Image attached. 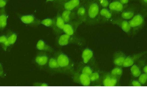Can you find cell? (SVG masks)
Masks as SVG:
<instances>
[{
    "mask_svg": "<svg viewBox=\"0 0 147 110\" xmlns=\"http://www.w3.org/2000/svg\"><path fill=\"white\" fill-rule=\"evenodd\" d=\"M36 48L38 51L42 52L49 53H54V49L48 44L44 40L40 39L38 41L36 45Z\"/></svg>",
    "mask_w": 147,
    "mask_h": 110,
    "instance_id": "e0dca14e",
    "label": "cell"
},
{
    "mask_svg": "<svg viewBox=\"0 0 147 110\" xmlns=\"http://www.w3.org/2000/svg\"><path fill=\"white\" fill-rule=\"evenodd\" d=\"M45 69L51 73H63L53 55H50Z\"/></svg>",
    "mask_w": 147,
    "mask_h": 110,
    "instance_id": "8fae6325",
    "label": "cell"
},
{
    "mask_svg": "<svg viewBox=\"0 0 147 110\" xmlns=\"http://www.w3.org/2000/svg\"><path fill=\"white\" fill-rule=\"evenodd\" d=\"M101 8H108L109 4L108 0H97Z\"/></svg>",
    "mask_w": 147,
    "mask_h": 110,
    "instance_id": "1f68e13d",
    "label": "cell"
},
{
    "mask_svg": "<svg viewBox=\"0 0 147 110\" xmlns=\"http://www.w3.org/2000/svg\"><path fill=\"white\" fill-rule=\"evenodd\" d=\"M86 18L85 23L92 25L98 24L99 14L101 8L97 0H90L86 3Z\"/></svg>",
    "mask_w": 147,
    "mask_h": 110,
    "instance_id": "3957f363",
    "label": "cell"
},
{
    "mask_svg": "<svg viewBox=\"0 0 147 110\" xmlns=\"http://www.w3.org/2000/svg\"><path fill=\"white\" fill-rule=\"evenodd\" d=\"M91 82H94L98 81L100 78L99 74L97 72H93L89 76Z\"/></svg>",
    "mask_w": 147,
    "mask_h": 110,
    "instance_id": "f546056e",
    "label": "cell"
},
{
    "mask_svg": "<svg viewBox=\"0 0 147 110\" xmlns=\"http://www.w3.org/2000/svg\"><path fill=\"white\" fill-rule=\"evenodd\" d=\"M81 24L76 20L65 23L63 33L69 35H75L78 27Z\"/></svg>",
    "mask_w": 147,
    "mask_h": 110,
    "instance_id": "4fadbf2b",
    "label": "cell"
},
{
    "mask_svg": "<svg viewBox=\"0 0 147 110\" xmlns=\"http://www.w3.org/2000/svg\"><path fill=\"white\" fill-rule=\"evenodd\" d=\"M55 0H46V1L48 2H51L55 1Z\"/></svg>",
    "mask_w": 147,
    "mask_h": 110,
    "instance_id": "ab89813d",
    "label": "cell"
},
{
    "mask_svg": "<svg viewBox=\"0 0 147 110\" xmlns=\"http://www.w3.org/2000/svg\"><path fill=\"white\" fill-rule=\"evenodd\" d=\"M75 70L89 76L93 72L92 69L90 66L81 62L78 64L76 70Z\"/></svg>",
    "mask_w": 147,
    "mask_h": 110,
    "instance_id": "603a6c76",
    "label": "cell"
},
{
    "mask_svg": "<svg viewBox=\"0 0 147 110\" xmlns=\"http://www.w3.org/2000/svg\"><path fill=\"white\" fill-rule=\"evenodd\" d=\"M73 81L84 86L90 85L91 81L89 76L78 72L75 70L71 75Z\"/></svg>",
    "mask_w": 147,
    "mask_h": 110,
    "instance_id": "ba28073f",
    "label": "cell"
},
{
    "mask_svg": "<svg viewBox=\"0 0 147 110\" xmlns=\"http://www.w3.org/2000/svg\"><path fill=\"white\" fill-rule=\"evenodd\" d=\"M80 5V0H69L64 3L63 10L74 11Z\"/></svg>",
    "mask_w": 147,
    "mask_h": 110,
    "instance_id": "7402d4cb",
    "label": "cell"
},
{
    "mask_svg": "<svg viewBox=\"0 0 147 110\" xmlns=\"http://www.w3.org/2000/svg\"><path fill=\"white\" fill-rule=\"evenodd\" d=\"M147 15V8L141 7L138 13L129 21L131 36L136 35L144 28Z\"/></svg>",
    "mask_w": 147,
    "mask_h": 110,
    "instance_id": "7a4b0ae2",
    "label": "cell"
},
{
    "mask_svg": "<svg viewBox=\"0 0 147 110\" xmlns=\"http://www.w3.org/2000/svg\"><path fill=\"white\" fill-rule=\"evenodd\" d=\"M59 13L65 23L76 20V15L74 11L63 10L61 13Z\"/></svg>",
    "mask_w": 147,
    "mask_h": 110,
    "instance_id": "ffe728a7",
    "label": "cell"
},
{
    "mask_svg": "<svg viewBox=\"0 0 147 110\" xmlns=\"http://www.w3.org/2000/svg\"><path fill=\"white\" fill-rule=\"evenodd\" d=\"M141 5V7L147 8V0H138Z\"/></svg>",
    "mask_w": 147,
    "mask_h": 110,
    "instance_id": "836d02e7",
    "label": "cell"
},
{
    "mask_svg": "<svg viewBox=\"0 0 147 110\" xmlns=\"http://www.w3.org/2000/svg\"><path fill=\"white\" fill-rule=\"evenodd\" d=\"M7 1L6 0H0V8H4L7 4Z\"/></svg>",
    "mask_w": 147,
    "mask_h": 110,
    "instance_id": "d590c367",
    "label": "cell"
},
{
    "mask_svg": "<svg viewBox=\"0 0 147 110\" xmlns=\"http://www.w3.org/2000/svg\"><path fill=\"white\" fill-rule=\"evenodd\" d=\"M54 22V18H48L41 20L40 23L45 26L52 28Z\"/></svg>",
    "mask_w": 147,
    "mask_h": 110,
    "instance_id": "f1b7e54d",
    "label": "cell"
},
{
    "mask_svg": "<svg viewBox=\"0 0 147 110\" xmlns=\"http://www.w3.org/2000/svg\"><path fill=\"white\" fill-rule=\"evenodd\" d=\"M138 81L142 85L145 84L147 81V74L145 73H141L138 77Z\"/></svg>",
    "mask_w": 147,
    "mask_h": 110,
    "instance_id": "4dcf8cb0",
    "label": "cell"
},
{
    "mask_svg": "<svg viewBox=\"0 0 147 110\" xmlns=\"http://www.w3.org/2000/svg\"><path fill=\"white\" fill-rule=\"evenodd\" d=\"M57 36L56 43L59 47H63L69 44H75L82 46L85 42L83 38L76 34L69 35L63 33Z\"/></svg>",
    "mask_w": 147,
    "mask_h": 110,
    "instance_id": "277c9868",
    "label": "cell"
},
{
    "mask_svg": "<svg viewBox=\"0 0 147 110\" xmlns=\"http://www.w3.org/2000/svg\"><path fill=\"white\" fill-rule=\"evenodd\" d=\"M143 71L144 73L147 74V66L146 65H144L143 68Z\"/></svg>",
    "mask_w": 147,
    "mask_h": 110,
    "instance_id": "f35d334b",
    "label": "cell"
},
{
    "mask_svg": "<svg viewBox=\"0 0 147 110\" xmlns=\"http://www.w3.org/2000/svg\"><path fill=\"white\" fill-rule=\"evenodd\" d=\"M2 65L0 62V76L3 77L5 75Z\"/></svg>",
    "mask_w": 147,
    "mask_h": 110,
    "instance_id": "8d00e7d4",
    "label": "cell"
},
{
    "mask_svg": "<svg viewBox=\"0 0 147 110\" xmlns=\"http://www.w3.org/2000/svg\"><path fill=\"white\" fill-rule=\"evenodd\" d=\"M110 23L119 27L128 36H131V30L129 21L119 17H113Z\"/></svg>",
    "mask_w": 147,
    "mask_h": 110,
    "instance_id": "52a82bcc",
    "label": "cell"
},
{
    "mask_svg": "<svg viewBox=\"0 0 147 110\" xmlns=\"http://www.w3.org/2000/svg\"><path fill=\"white\" fill-rule=\"evenodd\" d=\"M54 22L52 28L54 34L57 36L63 33L65 22L62 18L59 12L54 17Z\"/></svg>",
    "mask_w": 147,
    "mask_h": 110,
    "instance_id": "7c38bea8",
    "label": "cell"
},
{
    "mask_svg": "<svg viewBox=\"0 0 147 110\" xmlns=\"http://www.w3.org/2000/svg\"><path fill=\"white\" fill-rule=\"evenodd\" d=\"M76 19L81 23H85L86 18V3L80 5L75 11Z\"/></svg>",
    "mask_w": 147,
    "mask_h": 110,
    "instance_id": "2e32d148",
    "label": "cell"
},
{
    "mask_svg": "<svg viewBox=\"0 0 147 110\" xmlns=\"http://www.w3.org/2000/svg\"><path fill=\"white\" fill-rule=\"evenodd\" d=\"M123 73V70L121 67L117 66L111 70L110 74L119 80L122 76Z\"/></svg>",
    "mask_w": 147,
    "mask_h": 110,
    "instance_id": "484cf974",
    "label": "cell"
},
{
    "mask_svg": "<svg viewBox=\"0 0 147 110\" xmlns=\"http://www.w3.org/2000/svg\"><path fill=\"white\" fill-rule=\"evenodd\" d=\"M0 44L4 50H7L11 46L7 41L6 35L0 36Z\"/></svg>",
    "mask_w": 147,
    "mask_h": 110,
    "instance_id": "83f0119b",
    "label": "cell"
},
{
    "mask_svg": "<svg viewBox=\"0 0 147 110\" xmlns=\"http://www.w3.org/2000/svg\"><path fill=\"white\" fill-rule=\"evenodd\" d=\"M53 55L57 60L62 73L72 75L75 71L74 63L72 59L61 50L55 52Z\"/></svg>",
    "mask_w": 147,
    "mask_h": 110,
    "instance_id": "6da1fadb",
    "label": "cell"
},
{
    "mask_svg": "<svg viewBox=\"0 0 147 110\" xmlns=\"http://www.w3.org/2000/svg\"><path fill=\"white\" fill-rule=\"evenodd\" d=\"M113 17L108 8H101L99 14L98 24L110 22Z\"/></svg>",
    "mask_w": 147,
    "mask_h": 110,
    "instance_id": "9a60e30c",
    "label": "cell"
},
{
    "mask_svg": "<svg viewBox=\"0 0 147 110\" xmlns=\"http://www.w3.org/2000/svg\"><path fill=\"white\" fill-rule=\"evenodd\" d=\"M33 85L37 87H47L49 86V85L45 82H37L34 83Z\"/></svg>",
    "mask_w": 147,
    "mask_h": 110,
    "instance_id": "d6a6232c",
    "label": "cell"
},
{
    "mask_svg": "<svg viewBox=\"0 0 147 110\" xmlns=\"http://www.w3.org/2000/svg\"><path fill=\"white\" fill-rule=\"evenodd\" d=\"M8 16L4 8L0 10V24L1 30L4 29L6 26Z\"/></svg>",
    "mask_w": 147,
    "mask_h": 110,
    "instance_id": "cb8c5ba5",
    "label": "cell"
},
{
    "mask_svg": "<svg viewBox=\"0 0 147 110\" xmlns=\"http://www.w3.org/2000/svg\"><path fill=\"white\" fill-rule=\"evenodd\" d=\"M64 0V1H65V0Z\"/></svg>",
    "mask_w": 147,
    "mask_h": 110,
    "instance_id": "b9f144b4",
    "label": "cell"
},
{
    "mask_svg": "<svg viewBox=\"0 0 147 110\" xmlns=\"http://www.w3.org/2000/svg\"><path fill=\"white\" fill-rule=\"evenodd\" d=\"M6 36L7 41L10 46L13 45L17 39V34L14 32L9 30L7 32Z\"/></svg>",
    "mask_w": 147,
    "mask_h": 110,
    "instance_id": "d4e9b609",
    "label": "cell"
},
{
    "mask_svg": "<svg viewBox=\"0 0 147 110\" xmlns=\"http://www.w3.org/2000/svg\"><path fill=\"white\" fill-rule=\"evenodd\" d=\"M146 51H144L132 55L126 56L122 66L124 67H131L135 64L136 62L138 61L139 60L144 56L146 53Z\"/></svg>",
    "mask_w": 147,
    "mask_h": 110,
    "instance_id": "5bb4252c",
    "label": "cell"
},
{
    "mask_svg": "<svg viewBox=\"0 0 147 110\" xmlns=\"http://www.w3.org/2000/svg\"><path fill=\"white\" fill-rule=\"evenodd\" d=\"M131 84L132 86L135 87H140L142 86V85L138 80H133L132 81Z\"/></svg>",
    "mask_w": 147,
    "mask_h": 110,
    "instance_id": "e575fe53",
    "label": "cell"
},
{
    "mask_svg": "<svg viewBox=\"0 0 147 110\" xmlns=\"http://www.w3.org/2000/svg\"><path fill=\"white\" fill-rule=\"evenodd\" d=\"M50 56L49 53L38 51L34 58V62L38 68L45 69Z\"/></svg>",
    "mask_w": 147,
    "mask_h": 110,
    "instance_id": "8992f818",
    "label": "cell"
},
{
    "mask_svg": "<svg viewBox=\"0 0 147 110\" xmlns=\"http://www.w3.org/2000/svg\"><path fill=\"white\" fill-rule=\"evenodd\" d=\"M141 7L137 4H128L117 16L129 21L138 13Z\"/></svg>",
    "mask_w": 147,
    "mask_h": 110,
    "instance_id": "5b68a950",
    "label": "cell"
},
{
    "mask_svg": "<svg viewBox=\"0 0 147 110\" xmlns=\"http://www.w3.org/2000/svg\"><path fill=\"white\" fill-rule=\"evenodd\" d=\"M0 30H1V26L0 24Z\"/></svg>",
    "mask_w": 147,
    "mask_h": 110,
    "instance_id": "60d3db41",
    "label": "cell"
},
{
    "mask_svg": "<svg viewBox=\"0 0 147 110\" xmlns=\"http://www.w3.org/2000/svg\"><path fill=\"white\" fill-rule=\"evenodd\" d=\"M18 16L21 21L26 25L32 27H36L41 24V20L33 15L18 14Z\"/></svg>",
    "mask_w": 147,
    "mask_h": 110,
    "instance_id": "9c48e42d",
    "label": "cell"
},
{
    "mask_svg": "<svg viewBox=\"0 0 147 110\" xmlns=\"http://www.w3.org/2000/svg\"><path fill=\"white\" fill-rule=\"evenodd\" d=\"M126 56L121 51L115 52L113 55V61L114 64L116 66H122Z\"/></svg>",
    "mask_w": 147,
    "mask_h": 110,
    "instance_id": "ac0fdd59",
    "label": "cell"
},
{
    "mask_svg": "<svg viewBox=\"0 0 147 110\" xmlns=\"http://www.w3.org/2000/svg\"><path fill=\"white\" fill-rule=\"evenodd\" d=\"M118 80L110 73H109L105 74L103 77L102 83L105 86L114 87L117 85Z\"/></svg>",
    "mask_w": 147,
    "mask_h": 110,
    "instance_id": "44dd1931",
    "label": "cell"
},
{
    "mask_svg": "<svg viewBox=\"0 0 147 110\" xmlns=\"http://www.w3.org/2000/svg\"><path fill=\"white\" fill-rule=\"evenodd\" d=\"M127 5L123 4L117 0H115L110 2L108 8L114 17L118 16Z\"/></svg>",
    "mask_w": 147,
    "mask_h": 110,
    "instance_id": "30bf717a",
    "label": "cell"
},
{
    "mask_svg": "<svg viewBox=\"0 0 147 110\" xmlns=\"http://www.w3.org/2000/svg\"><path fill=\"white\" fill-rule=\"evenodd\" d=\"M130 70L132 75L136 77H138L142 73L139 66L136 64L131 66Z\"/></svg>",
    "mask_w": 147,
    "mask_h": 110,
    "instance_id": "4316f807",
    "label": "cell"
},
{
    "mask_svg": "<svg viewBox=\"0 0 147 110\" xmlns=\"http://www.w3.org/2000/svg\"><path fill=\"white\" fill-rule=\"evenodd\" d=\"M94 57V53L90 48H86L82 51L81 54V63L88 65L92 60Z\"/></svg>",
    "mask_w": 147,
    "mask_h": 110,
    "instance_id": "d6986e66",
    "label": "cell"
},
{
    "mask_svg": "<svg viewBox=\"0 0 147 110\" xmlns=\"http://www.w3.org/2000/svg\"><path fill=\"white\" fill-rule=\"evenodd\" d=\"M124 5H127L129 2V0H117Z\"/></svg>",
    "mask_w": 147,
    "mask_h": 110,
    "instance_id": "74e56055",
    "label": "cell"
}]
</instances>
